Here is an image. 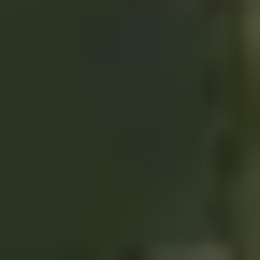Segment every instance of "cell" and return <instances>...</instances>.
<instances>
[]
</instances>
